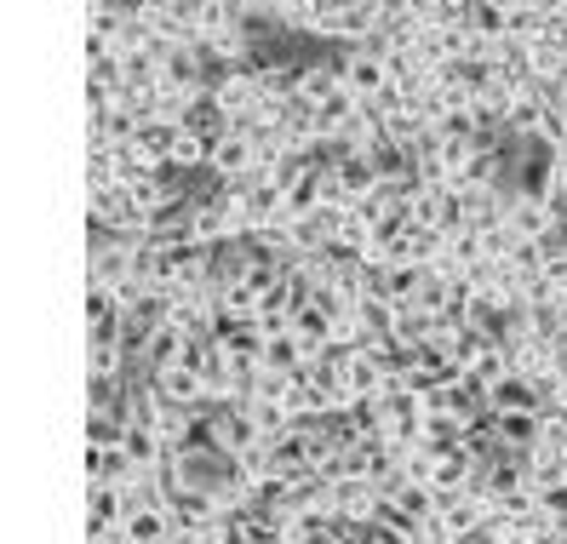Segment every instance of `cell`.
Returning a JSON list of instances; mask_svg holds the SVG:
<instances>
[{
  "label": "cell",
  "instance_id": "cell-4",
  "mask_svg": "<svg viewBox=\"0 0 567 544\" xmlns=\"http://www.w3.org/2000/svg\"><path fill=\"white\" fill-rule=\"evenodd\" d=\"M207 97L229 115V126H236L241 115H252V110H258V75H252V70H224V75H213V81H207Z\"/></svg>",
  "mask_w": 567,
  "mask_h": 544
},
{
  "label": "cell",
  "instance_id": "cell-12",
  "mask_svg": "<svg viewBox=\"0 0 567 544\" xmlns=\"http://www.w3.org/2000/svg\"><path fill=\"white\" fill-rule=\"evenodd\" d=\"M424 281H430V269L424 264H384V304H419V292H424Z\"/></svg>",
  "mask_w": 567,
  "mask_h": 544
},
{
  "label": "cell",
  "instance_id": "cell-8",
  "mask_svg": "<svg viewBox=\"0 0 567 544\" xmlns=\"http://www.w3.org/2000/svg\"><path fill=\"white\" fill-rule=\"evenodd\" d=\"M505 224H511V229L522 235L527 247H539L545 235L556 229V218H550V207H545V201H533V195H522V189H516V201H511V213H505Z\"/></svg>",
  "mask_w": 567,
  "mask_h": 544
},
{
  "label": "cell",
  "instance_id": "cell-6",
  "mask_svg": "<svg viewBox=\"0 0 567 544\" xmlns=\"http://www.w3.org/2000/svg\"><path fill=\"white\" fill-rule=\"evenodd\" d=\"M258 75V104L264 110H287V104H298V75H305V63H264V70H252Z\"/></svg>",
  "mask_w": 567,
  "mask_h": 544
},
{
  "label": "cell",
  "instance_id": "cell-3",
  "mask_svg": "<svg viewBox=\"0 0 567 544\" xmlns=\"http://www.w3.org/2000/svg\"><path fill=\"white\" fill-rule=\"evenodd\" d=\"M252 173H264V166H258V144L241 138V132H224V138L213 144L207 178H218V184H241V178H252Z\"/></svg>",
  "mask_w": 567,
  "mask_h": 544
},
{
  "label": "cell",
  "instance_id": "cell-10",
  "mask_svg": "<svg viewBox=\"0 0 567 544\" xmlns=\"http://www.w3.org/2000/svg\"><path fill=\"white\" fill-rule=\"evenodd\" d=\"M178 527H173V510L166 504H138L126 510V544H166Z\"/></svg>",
  "mask_w": 567,
  "mask_h": 544
},
{
  "label": "cell",
  "instance_id": "cell-1",
  "mask_svg": "<svg viewBox=\"0 0 567 544\" xmlns=\"http://www.w3.org/2000/svg\"><path fill=\"white\" fill-rule=\"evenodd\" d=\"M339 75H344V92H355L361 104H367V97H379L395 81V70H390V58L379 52V41L355 47V52H339Z\"/></svg>",
  "mask_w": 567,
  "mask_h": 544
},
{
  "label": "cell",
  "instance_id": "cell-2",
  "mask_svg": "<svg viewBox=\"0 0 567 544\" xmlns=\"http://www.w3.org/2000/svg\"><path fill=\"white\" fill-rule=\"evenodd\" d=\"M166 510H173L178 533H218V527H229L218 493H202V487H178L173 499H166Z\"/></svg>",
  "mask_w": 567,
  "mask_h": 544
},
{
  "label": "cell",
  "instance_id": "cell-11",
  "mask_svg": "<svg viewBox=\"0 0 567 544\" xmlns=\"http://www.w3.org/2000/svg\"><path fill=\"white\" fill-rule=\"evenodd\" d=\"M493 430H498V441H505V453H533L545 441L539 413H493Z\"/></svg>",
  "mask_w": 567,
  "mask_h": 544
},
{
  "label": "cell",
  "instance_id": "cell-13",
  "mask_svg": "<svg viewBox=\"0 0 567 544\" xmlns=\"http://www.w3.org/2000/svg\"><path fill=\"white\" fill-rule=\"evenodd\" d=\"M178 132H189V138H207V144H218L224 132H229V115L213 104V97H202V104H189V110H184Z\"/></svg>",
  "mask_w": 567,
  "mask_h": 544
},
{
  "label": "cell",
  "instance_id": "cell-5",
  "mask_svg": "<svg viewBox=\"0 0 567 544\" xmlns=\"http://www.w3.org/2000/svg\"><path fill=\"white\" fill-rule=\"evenodd\" d=\"M126 527V493L121 487H86V538H110Z\"/></svg>",
  "mask_w": 567,
  "mask_h": 544
},
{
  "label": "cell",
  "instance_id": "cell-14",
  "mask_svg": "<svg viewBox=\"0 0 567 544\" xmlns=\"http://www.w3.org/2000/svg\"><path fill=\"white\" fill-rule=\"evenodd\" d=\"M270 29H281V35H316V0H276Z\"/></svg>",
  "mask_w": 567,
  "mask_h": 544
},
{
  "label": "cell",
  "instance_id": "cell-9",
  "mask_svg": "<svg viewBox=\"0 0 567 544\" xmlns=\"http://www.w3.org/2000/svg\"><path fill=\"white\" fill-rule=\"evenodd\" d=\"M487 407H493V413H545V390L533 379H522V372H511V379H498Z\"/></svg>",
  "mask_w": 567,
  "mask_h": 544
},
{
  "label": "cell",
  "instance_id": "cell-7",
  "mask_svg": "<svg viewBox=\"0 0 567 544\" xmlns=\"http://www.w3.org/2000/svg\"><path fill=\"white\" fill-rule=\"evenodd\" d=\"M339 92H344L339 58H310V63H305V75H298V104L321 110V104H332V97H339Z\"/></svg>",
  "mask_w": 567,
  "mask_h": 544
}]
</instances>
